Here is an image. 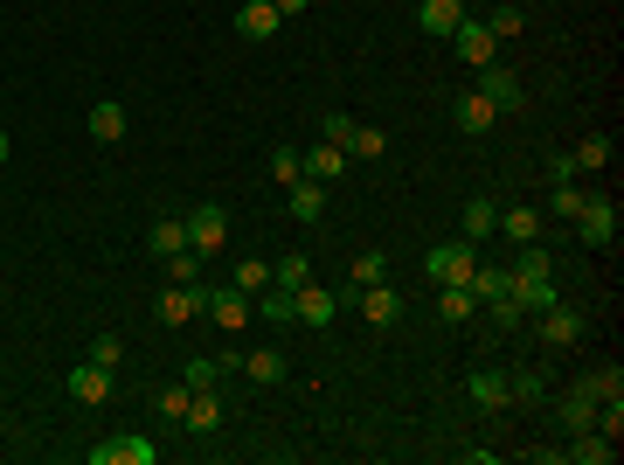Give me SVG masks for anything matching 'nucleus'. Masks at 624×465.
<instances>
[{"label":"nucleus","instance_id":"1","mask_svg":"<svg viewBox=\"0 0 624 465\" xmlns=\"http://www.w3.org/2000/svg\"><path fill=\"white\" fill-rule=\"evenodd\" d=\"M472 265H479V244H465V236H444V244L424 250V271L438 278V285H465Z\"/></svg>","mask_w":624,"mask_h":465},{"label":"nucleus","instance_id":"2","mask_svg":"<svg viewBox=\"0 0 624 465\" xmlns=\"http://www.w3.org/2000/svg\"><path fill=\"white\" fill-rule=\"evenodd\" d=\"M201 299H208V278L201 285H160V299H154V313H160V327H195L201 320Z\"/></svg>","mask_w":624,"mask_h":465},{"label":"nucleus","instance_id":"3","mask_svg":"<svg viewBox=\"0 0 624 465\" xmlns=\"http://www.w3.org/2000/svg\"><path fill=\"white\" fill-rule=\"evenodd\" d=\"M154 458H160V444L146 431H119V438L90 444V465H154Z\"/></svg>","mask_w":624,"mask_h":465},{"label":"nucleus","instance_id":"4","mask_svg":"<svg viewBox=\"0 0 624 465\" xmlns=\"http://www.w3.org/2000/svg\"><path fill=\"white\" fill-rule=\"evenodd\" d=\"M222 236H230V216H222V201H201V209L187 216V250L208 265V257L222 250Z\"/></svg>","mask_w":624,"mask_h":465},{"label":"nucleus","instance_id":"5","mask_svg":"<svg viewBox=\"0 0 624 465\" xmlns=\"http://www.w3.org/2000/svg\"><path fill=\"white\" fill-rule=\"evenodd\" d=\"M576 236L590 250H611L617 244V201L611 195H590V201H583V216H576Z\"/></svg>","mask_w":624,"mask_h":465},{"label":"nucleus","instance_id":"6","mask_svg":"<svg viewBox=\"0 0 624 465\" xmlns=\"http://www.w3.org/2000/svg\"><path fill=\"white\" fill-rule=\"evenodd\" d=\"M201 313H208V320H216L222 333H243V327H250V292H236V285H208Z\"/></svg>","mask_w":624,"mask_h":465},{"label":"nucleus","instance_id":"7","mask_svg":"<svg viewBox=\"0 0 624 465\" xmlns=\"http://www.w3.org/2000/svg\"><path fill=\"white\" fill-rule=\"evenodd\" d=\"M340 299L362 306V313H368V327H395V320H403V292H395L389 278H382V285H362V292H340Z\"/></svg>","mask_w":624,"mask_h":465},{"label":"nucleus","instance_id":"8","mask_svg":"<svg viewBox=\"0 0 624 465\" xmlns=\"http://www.w3.org/2000/svg\"><path fill=\"white\" fill-rule=\"evenodd\" d=\"M472 411H514V376H493V368H472L465 376Z\"/></svg>","mask_w":624,"mask_h":465},{"label":"nucleus","instance_id":"9","mask_svg":"<svg viewBox=\"0 0 624 465\" xmlns=\"http://www.w3.org/2000/svg\"><path fill=\"white\" fill-rule=\"evenodd\" d=\"M333 313H340V292H327V285L292 292V327H333Z\"/></svg>","mask_w":624,"mask_h":465},{"label":"nucleus","instance_id":"10","mask_svg":"<svg viewBox=\"0 0 624 465\" xmlns=\"http://www.w3.org/2000/svg\"><path fill=\"white\" fill-rule=\"evenodd\" d=\"M576 341H583V306L555 299L541 313V347H576Z\"/></svg>","mask_w":624,"mask_h":465},{"label":"nucleus","instance_id":"11","mask_svg":"<svg viewBox=\"0 0 624 465\" xmlns=\"http://www.w3.org/2000/svg\"><path fill=\"white\" fill-rule=\"evenodd\" d=\"M458 236L465 244H486V236H500V201L493 195H472L458 209Z\"/></svg>","mask_w":624,"mask_h":465},{"label":"nucleus","instance_id":"12","mask_svg":"<svg viewBox=\"0 0 624 465\" xmlns=\"http://www.w3.org/2000/svg\"><path fill=\"white\" fill-rule=\"evenodd\" d=\"M451 119H458V133H465V139H479V133H493V119H500V111H493V98H486L479 84H472L465 98L451 105Z\"/></svg>","mask_w":624,"mask_h":465},{"label":"nucleus","instance_id":"13","mask_svg":"<svg viewBox=\"0 0 624 465\" xmlns=\"http://www.w3.org/2000/svg\"><path fill=\"white\" fill-rule=\"evenodd\" d=\"M278 22H285V14H278L271 0H243V8H236V35H243V42H271Z\"/></svg>","mask_w":624,"mask_h":465},{"label":"nucleus","instance_id":"14","mask_svg":"<svg viewBox=\"0 0 624 465\" xmlns=\"http://www.w3.org/2000/svg\"><path fill=\"white\" fill-rule=\"evenodd\" d=\"M479 90L493 98V111H521V98H527V90H521V77H514L506 63H486V70H479Z\"/></svg>","mask_w":624,"mask_h":465},{"label":"nucleus","instance_id":"15","mask_svg":"<svg viewBox=\"0 0 624 465\" xmlns=\"http://www.w3.org/2000/svg\"><path fill=\"white\" fill-rule=\"evenodd\" d=\"M451 42H458V56H465V63L472 70H486V63H500V42H493V35H486V22H458V28H451Z\"/></svg>","mask_w":624,"mask_h":465},{"label":"nucleus","instance_id":"16","mask_svg":"<svg viewBox=\"0 0 624 465\" xmlns=\"http://www.w3.org/2000/svg\"><path fill=\"white\" fill-rule=\"evenodd\" d=\"M285 209L298 216V222H319L327 216V181H313V174H298L292 188H285Z\"/></svg>","mask_w":624,"mask_h":465},{"label":"nucleus","instance_id":"17","mask_svg":"<svg viewBox=\"0 0 624 465\" xmlns=\"http://www.w3.org/2000/svg\"><path fill=\"white\" fill-rule=\"evenodd\" d=\"M465 292H472L479 306H493V299H506V292H514V271H506V265H472Z\"/></svg>","mask_w":624,"mask_h":465},{"label":"nucleus","instance_id":"18","mask_svg":"<svg viewBox=\"0 0 624 465\" xmlns=\"http://www.w3.org/2000/svg\"><path fill=\"white\" fill-rule=\"evenodd\" d=\"M236 368H243L257 389H278V382H285V355H278V347H250V355H236Z\"/></svg>","mask_w":624,"mask_h":465},{"label":"nucleus","instance_id":"19","mask_svg":"<svg viewBox=\"0 0 624 465\" xmlns=\"http://www.w3.org/2000/svg\"><path fill=\"white\" fill-rule=\"evenodd\" d=\"M230 368H236V355H230V347H222V355H187L181 382H187V389H216L222 376H230Z\"/></svg>","mask_w":624,"mask_h":465},{"label":"nucleus","instance_id":"20","mask_svg":"<svg viewBox=\"0 0 624 465\" xmlns=\"http://www.w3.org/2000/svg\"><path fill=\"white\" fill-rule=\"evenodd\" d=\"M562 458H576V465H611V458H617V438H603V431H576L570 444H562Z\"/></svg>","mask_w":624,"mask_h":465},{"label":"nucleus","instance_id":"21","mask_svg":"<svg viewBox=\"0 0 624 465\" xmlns=\"http://www.w3.org/2000/svg\"><path fill=\"white\" fill-rule=\"evenodd\" d=\"M90 139H98V146H119V139H125V105H119V98H98V105H90Z\"/></svg>","mask_w":624,"mask_h":465},{"label":"nucleus","instance_id":"22","mask_svg":"<svg viewBox=\"0 0 624 465\" xmlns=\"http://www.w3.org/2000/svg\"><path fill=\"white\" fill-rule=\"evenodd\" d=\"M298 167H306V174H313V181H327V188H333V181H340V174H347V154H340V146H333V139H319V146H313V154H298Z\"/></svg>","mask_w":624,"mask_h":465},{"label":"nucleus","instance_id":"23","mask_svg":"<svg viewBox=\"0 0 624 465\" xmlns=\"http://www.w3.org/2000/svg\"><path fill=\"white\" fill-rule=\"evenodd\" d=\"M465 22V0H424V8H416V28L424 35H451Z\"/></svg>","mask_w":624,"mask_h":465},{"label":"nucleus","instance_id":"24","mask_svg":"<svg viewBox=\"0 0 624 465\" xmlns=\"http://www.w3.org/2000/svg\"><path fill=\"white\" fill-rule=\"evenodd\" d=\"M70 396H77V403H105L111 396V368H98V362L70 368Z\"/></svg>","mask_w":624,"mask_h":465},{"label":"nucleus","instance_id":"25","mask_svg":"<svg viewBox=\"0 0 624 465\" xmlns=\"http://www.w3.org/2000/svg\"><path fill=\"white\" fill-rule=\"evenodd\" d=\"M146 250H154L160 265H167V257H174V250H187V216H181V222H174V216H160L154 230H146Z\"/></svg>","mask_w":624,"mask_h":465},{"label":"nucleus","instance_id":"26","mask_svg":"<svg viewBox=\"0 0 624 465\" xmlns=\"http://www.w3.org/2000/svg\"><path fill=\"white\" fill-rule=\"evenodd\" d=\"M181 424H187V431H222V396H216V389H195Z\"/></svg>","mask_w":624,"mask_h":465},{"label":"nucleus","instance_id":"27","mask_svg":"<svg viewBox=\"0 0 624 465\" xmlns=\"http://www.w3.org/2000/svg\"><path fill=\"white\" fill-rule=\"evenodd\" d=\"M562 431H597V396H583V389H570V396H562Z\"/></svg>","mask_w":624,"mask_h":465},{"label":"nucleus","instance_id":"28","mask_svg":"<svg viewBox=\"0 0 624 465\" xmlns=\"http://www.w3.org/2000/svg\"><path fill=\"white\" fill-rule=\"evenodd\" d=\"M382 278H389V257H382V250H354V265H347V292L382 285Z\"/></svg>","mask_w":624,"mask_h":465},{"label":"nucleus","instance_id":"29","mask_svg":"<svg viewBox=\"0 0 624 465\" xmlns=\"http://www.w3.org/2000/svg\"><path fill=\"white\" fill-rule=\"evenodd\" d=\"M271 285H285V292H298V285H313V257L306 250H285L271 265Z\"/></svg>","mask_w":624,"mask_h":465},{"label":"nucleus","instance_id":"30","mask_svg":"<svg viewBox=\"0 0 624 465\" xmlns=\"http://www.w3.org/2000/svg\"><path fill=\"white\" fill-rule=\"evenodd\" d=\"M438 313H444V320H451V327H465V320H472V313H479V299H472V292H465V285H438Z\"/></svg>","mask_w":624,"mask_h":465},{"label":"nucleus","instance_id":"31","mask_svg":"<svg viewBox=\"0 0 624 465\" xmlns=\"http://www.w3.org/2000/svg\"><path fill=\"white\" fill-rule=\"evenodd\" d=\"M500 236H514V244H535V236H541V216L521 201V209H506V216H500Z\"/></svg>","mask_w":624,"mask_h":465},{"label":"nucleus","instance_id":"32","mask_svg":"<svg viewBox=\"0 0 624 465\" xmlns=\"http://www.w3.org/2000/svg\"><path fill=\"white\" fill-rule=\"evenodd\" d=\"M230 285H236V292H250V299H257V292H264V285H271V265H264V257H236V271H230Z\"/></svg>","mask_w":624,"mask_h":465},{"label":"nucleus","instance_id":"33","mask_svg":"<svg viewBox=\"0 0 624 465\" xmlns=\"http://www.w3.org/2000/svg\"><path fill=\"white\" fill-rule=\"evenodd\" d=\"M257 313H264L271 327H292V292H285V285H264V292H257Z\"/></svg>","mask_w":624,"mask_h":465},{"label":"nucleus","instance_id":"34","mask_svg":"<svg viewBox=\"0 0 624 465\" xmlns=\"http://www.w3.org/2000/svg\"><path fill=\"white\" fill-rule=\"evenodd\" d=\"M576 389H583V396H597V403H603V396H624V368H590Z\"/></svg>","mask_w":624,"mask_h":465},{"label":"nucleus","instance_id":"35","mask_svg":"<svg viewBox=\"0 0 624 465\" xmlns=\"http://www.w3.org/2000/svg\"><path fill=\"white\" fill-rule=\"evenodd\" d=\"M389 154V139L375 133V125H354V139H347V160H382Z\"/></svg>","mask_w":624,"mask_h":465},{"label":"nucleus","instance_id":"36","mask_svg":"<svg viewBox=\"0 0 624 465\" xmlns=\"http://www.w3.org/2000/svg\"><path fill=\"white\" fill-rule=\"evenodd\" d=\"M576 167H583V174H590V167H611V133H583Z\"/></svg>","mask_w":624,"mask_h":465},{"label":"nucleus","instance_id":"37","mask_svg":"<svg viewBox=\"0 0 624 465\" xmlns=\"http://www.w3.org/2000/svg\"><path fill=\"white\" fill-rule=\"evenodd\" d=\"M187 396H195V389H187V382H181V389H154V417L181 424V417H187Z\"/></svg>","mask_w":624,"mask_h":465},{"label":"nucleus","instance_id":"38","mask_svg":"<svg viewBox=\"0 0 624 465\" xmlns=\"http://www.w3.org/2000/svg\"><path fill=\"white\" fill-rule=\"evenodd\" d=\"M354 125H362V119H354V111H327V119H319V139H333V146H340V154H347V139H354Z\"/></svg>","mask_w":624,"mask_h":465},{"label":"nucleus","instance_id":"39","mask_svg":"<svg viewBox=\"0 0 624 465\" xmlns=\"http://www.w3.org/2000/svg\"><path fill=\"white\" fill-rule=\"evenodd\" d=\"M167 285H201V257L174 250V257H167Z\"/></svg>","mask_w":624,"mask_h":465},{"label":"nucleus","instance_id":"40","mask_svg":"<svg viewBox=\"0 0 624 465\" xmlns=\"http://www.w3.org/2000/svg\"><path fill=\"white\" fill-rule=\"evenodd\" d=\"M521 28H527L521 8H493V14H486V35H493V42H506V35H521Z\"/></svg>","mask_w":624,"mask_h":465},{"label":"nucleus","instance_id":"41","mask_svg":"<svg viewBox=\"0 0 624 465\" xmlns=\"http://www.w3.org/2000/svg\"><path fill=\"white\" fill-rule=\"evenodd\" d=\"M583 201H590V195H583L576 181H555V222H576V216H583Z\"/></svg>","mask_w":624,"mask_h":465},{"label":"nucleus","instance_id":"42","mask_svg":"<svg viewBox=\"0 0 624 465\" xmlns=\"http://www.w3.org/2000/svg\"><path fill=\"white\" fill-rule=\"evenodd\" d=\"M90 362H98V368H119V362H125V341H119V333H98V341H90Z\"/></svg>","mask_w":624,"mask_h":465},{"label":"nucleus","instance_id":"43","mask_svg":"<svg viewBox=\"0 0 624 465\" xmlns=\"http://www.w3.org/2000/svg\"><path fill=\"white\" fill-rule=\"evenodd\" d=\"M271 174H278V188H292V181L306 174V167H298V154H292V146H278V154H271Z\"/></svg>","mask_w":624,"mask_h":465},{"label":"nucleus","instance_id":"44","mask_svg":"<svg viewBox=\"0 0 624 465\" xmlns=\"http://www.w3.org/2000/svg\"><path fill=\"white\" fill-rule=\"evenodd\" d=\"M493 327H500V333H514V327H527V313L514 306V292H506V299H493Z\"/></svg>","mask_w":624,"mask_h":465},{"label":"nucleus","instance_id":"45","mask_svg":"<svg viewBox=\"0 0 624 465\" xmlns=\"http://www.w3.org/2000/svg\"><path fill=\"white\" fill-rule=\"evenodd\" d=\"M583 167H576V154H548V181H576Z\"/></svg>","mask_w":624,"mask_h":465},{"label":"nucleus","instance_id":"46","mask_svg":"<svg viewBox=\"0 0 624 465\" xmlns=\"http://www.w3.org/2000/svg\"><path fill=\"white\" fill-rule=\"evenodd\" d=\"M271 8H278V14H306L313 0H271Z\"/></svg>","mask_w":624,"mask_h":465},{"label":"nucleus","instance_id":"47","mask_svg":"<svg viewBox=\"0 0 624 465\" xmlns=\"http://www.w3.org/2000/svg\"><path fill=\"white\" fill-rule=\"evenodd\" d=\"M8 154H14V146H8V133H0V160H8Z\"/></svg>","mask_w":624,"mask_h":465}]
</instances>
